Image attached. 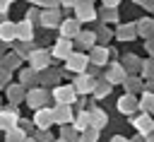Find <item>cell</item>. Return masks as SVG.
I'll return each mask as SVG.
<instances>
[{"label":"cell","mask_w":154,"mask_h":142,"mask_svg":"<svg viewBox=\"0 0 154 142\" xmlns=\"http://www.w3.org/2000/svg\"><path fill=\"white\" fill-rule=\"evenodd\" d=\"M147 142H154V130H152V132L147 135Z\"/></svg>","instance_id":"49"},{"label":"cell","mask_w":154,"mask_h":142,"mask_svg":"<svg viewBox=\"0 0 154 142\" xmlns=\"http://www.w3.org/2000/svg\"><path fill=\"white\" fill-rule=\"evenodd\" d=\"M118 2H120V0H103L106 7H118Z\"/></svg>","instance_id":"44"},{"label":"cell","mask_w":154,"mask_h":142,"mask_svg":"<svg viewBox=\"0 0 154 142\" xmlns=\"http://www.w3.org/2000/svg\"><path fill=\"white\" fill-rule=\"evenodd\" d=\"M72 46H75V43H72V39H65V36H60V39L55 41V46H53L51 55H53V58H60V60H67V58H70V53L75 51Z\"/></svg>","instance_id":"3"},{"label":"cell","mask_w":154,"mask_h":142,"mask_svg":"<svg viewBox=\"0 0 154 142\" xmlns=\"http://www.w3.org/2000/svg\"><path fill=\"white\" fill-rule=\"evenodd\" d=\"M58 22H60V10H58V7H46V10L41 12V26L53 29Z\"/></svg>","instance_id":"14"},{"label":"cell","mask_w":154,"mask_h":142,"mask_svg":"<svg viewBox=\"0 0 154 142\" xmlns=\"http://www.w3.org/2000/svg\"><path fill=\"white\" fill-rule=\"evenodd\" d=\"M142 75H144L147 79H154V60L142 63Z\"/></svg>","instance_id":"34"},{"label":"cell","mask_w":154,"mask_h":142,"mask_svg":"<svg viewBox=\"0 0 154 142\" xmlns=\"http://www.w3.org/2000/svg\"><path fill=\"white\" fill-rule=\"evenodd\" d=\"M101 17H103L106 22H111V19H116V12H113V7H106V12H103Z\"/></svg>","instance_id":"41"},{"label":"cell","mask_w":154,"mask_h":142,"mask_svg":"<svg viewBox=\"0 0 154 142\" xmlns=\"http://www.w3.org/2000/svg\"><path fill=\"white\" fill-rule=\"evenodd\" d=\"M106 60H108V48H103V46H94L91 53H89V63H94L96 67H101V65H106Z\"/></svg>","instance_id":"18"},{"label":"cell","mask_w":154,"mask_h":142,"mask_svg":"<svg viewBox=\"0 0 154 142\" xmlns=\"http://www.w3.org/2000/svg\"><path fill=\"white\" fill-rule=\"evenodd\" d=\"M75 12H77V19H79V22H91V19H96V10L91 7L89 0H79V2L75 5Z\"/></svg>","instance_id":"9"},{"label":"cell","mask_w":154,"mask_h":142,"mask_svg":"<svg viewBox=\"0 0 154 142\" xmlns=\"http://www.w3.org/2000/svg\"><path fill=\"white\" fill-rule=\"evenodd\" d=\"M147 91H154V79H149V82H147Z\"/></svg>","instance_id":"48"},{"label":"cell","mask_w":154,"mask_h":142,"mask_svg":"<svg viewBox=\"0 0 154 142\" xmlns=\"http://www.w3.org/2000/svg\"><path fill=\"white\" fill-rule=\"evenodd\" d=\"M17 39H19V41H31V39H34V22L22 19V22L17 24Z\"/></svg>","instance_id":"17"},{"label":"cell","mask_w":154,"mask_h":142,"mask_svg":"<svg viewBox=\"0 0 154 142\" xmlns=\"http://www.w3.org/2000/svg\"><path fill=\"white\" fill-rule=\"evenodd\" d=\"M65 65H67V70L70 72H84V67L89 65V55H84V53H70V58L65 60Z\"/></svg>","instance_id":"6"},{"label":"cell","mask_w":154,"mask_h":142,"mask_svg":"<svg viewBox=\"0 0 154 142\" xmlns=\"http://www.w3.org/2000/svg\"><path fill=\"white\" fill-rule=\"evenodd\" d=\"M94 87H96V79H94L91 75H87V72H77V79H75V89H77V94H89V91H94Z\"/></svg>","instance_id":"8"},{"label":"cell","mask_w":154,"mask_h":142,"mask_svg":"<svg viewBox=\"0 0 154 142\" xmlns=\"http://www.w3.org/2000/svg\"><path fill=\"white\" fill-rule=\"evenodd\" d=\"M14 39H17V24L2 19V22H0V41L10 43V41H14Z\"/></svg>","instance_id":"16"},{"label":"cell","mask_w":154,"mask_h":142,"mask_svg":"<svg viewBox=\"0 0 154 142\" xmlns=\"http://www.w3.org/2000/svg\"><path fill=\"white\" fill-rule=\"evenodd\" d=\"M130 142H147V140H142V137H132Z\"/></svg>","instance_id":"50"},{"label":"cell","mask_w":154,"mask_h":142,"mask_svg":"<svg viewBox=\"0 0 154 142\" xmlns=\"http://www.w3.org/2000/svg\"><path fill=\"white\" fill-rule=\"evenodd\" d=\"M72 118H75V116H72L70 103H58V106L53 108V120H55L58 125H67Z\"/></svg>","instance_id":"12"},{"label":"cell","mask_w":154,"mask_h":142,"mask_svg":"<svg viewBox=\"0 0 154 142\" xmlns=\"http://www.w3.org/2000/svg\"><path fill=\"white\" fill-rule=\"evenodd\" d=\"M79 31H82V29H79V19H77V17L60 22V36H65V39H77Z\"/></svg>","instance_id":"13"},{"label":"cell","mask_w":154,"mask_h":142,"mask_svg":"<svg viewBox=\"0 0 154 142\" xmlns=\"http://www.w3.org/2000/svg\"><path fill=\"white\" fill-rule=\"evenodd\" d=\"M53 123H55V120H53V108L41 106V108H36V111H34V125H36V128L48 130Z\"/></svg>","instance_id":"4"},{"label":"cell","mask_w":154,"mask_h":142,"mask_svg":"<svg viewBox=\"0 0 154 142\" xmlns=\"http://www.w3.org/2000/svg\"><path fill=\"white\" fill-rule=\"evenodd\" d=\"M41 72H43V70H41ZM38 79H41V84H51V82H58V75H55L53 70H48V67H46V72H43Z\"/></svg>","instance_id":"33"},{"label":"cell","mask_w":154,"mask_h":142,"mask_svg":"<svg viewBox=\"0 0 154 142\" xmlns=\"http://www.w3.org/2000/svg\"><path fill=\"white\" fill-rule=\"evenodd\" d=\"M2 55H5V51H2V48H0V60H2Z\"/></svg>","instance_id":"52"},{"label":"cell","mask_w":154,"mask_h":142,"mask_svg":"<svg viewBox=\"0 0 154 142\" xmlns=\"http://www.w3.org/2000/svg\"><path fill=\"white\" fill-rule=\"evenodd\" d=\"M19 123V111L17 106H7V108H0V130H10Z\"/></svg>","instance_id":"2"},{"label":"cell","mask_w":154,"mask_h":142,"mask_svg":"<svg viewBox=\"0 0 154 142\" xmlns=\"http://www.w3.org/2000/svg\"><path fill=\"white\" fill-rule=\"evenodd\" d=\"M26 140V130L17 123L14 128H10V130H5V142H24Z\"/></svg>","instance_id":"20"},{"label":"cell","mask_w":154,"mask_h":142,"mask_svg":"<svg viewBox=\"0 0 154 142\" xmlns=\"http://www.w3.org/2000/svg\"><path fill=\"white\" fill-rule=\"evenodd\" d=\"M46 101H48V91L43 89V87H34L29 94H26V103L36 111V108H41V106H46Z\"/></svg>","instance_id":"7"},{"label":"cell","mask_w":154,"mask_h":142,"mask_svg":"<svg viewBox=\"0 0 154 142\" xmlns=\"http://www.w3.org/2000/svg\"><path fill=\"white\" fill-rule=\"evenodd\" d=\"M53 99H55V103H75V101H77V89H75V84H55Z\"/></svg>","instance_id":"1"},{"label":"cell","mask_w":154,"mask_h":142,"mask_svg":"<svg viewBox=\"0 0 154 142\" xmlns=\"http://www.w3.org/2000/svg\"><path fill=\"white\" fill-rule=\"evenodd\" d=\"M36 140H38V142H53V137H51L48 130H41V132L36 135Z\"/></svg>","instance_id":"38"},{"label":"cell","mask_w":154,"mask_h":142,"mask_svg":"<svg viewBox=\"0 0 154 142\" xmlns=\"http://www.w3.org/2000/svg\"><path fill=\"white\" fill-rule=\"evenodd\" d=\"M94 41H96V31H79L77 34V43L82 48H94Z\"/></svg>","instance_id":"22"},{"label":"cell","mask_w":154,"mask_h":142,"mask_svg":"<svg viewBox=\"0 0 154 142\" xmlns=\"http://www.w3.org/2000/svg\"><path fill=\"white\" fill-rule=\"evenodd\" d=\"M55 142H67V140H63V137H60V140H55Z\"/></svg>","instance_id":"54"},{"label":"cell","mask_w":154,"mask_h":142,"mask_svg":"<svg viewBox=\"0 0 154 142\" xmlns=\"http://www.w3.org/2000/svg\"><path fill=\"white\" fill-rule=\"evenodd\" d=\"M106 123H108V116H106V113H103L101 108H91V125L101 130V128H103Z\"/></svg>","instance_id":"25"},{"label":"cell","mask_w":154,"mask_h":142,"mask_svg":"<svg viewBox=\"0 0 154 142\" xmlns=\"http://www.w3.org/2000/svg\"><path fill=\"white\" fill-rule=\"evenodd\" d=\"M41 7H60V0H41Z\"/></svg>","instance_id":"40"},{"label":"cell","mask_w":154,"mask_h":142,"mask_svg":"<svg viewBox=\"0 0 154 142\" xmlns=\"http://www.w3.org/2000/svg\"><path fill=\"white\" fill-rule=\"evenodd\" d=\"M24 142H38V140H36V137H26Z\"/></svg>","instance_id":"51"},{"label":"cell","mask_w":154,"mask_h":142,"mask_svg":"<svg viewBox=\"0 0 154 142\" xmlns=\"http://www.w3.org/2000/svg\"><path fill=\"white\" fill-rule=\"evenodd\" d=\"M36 79H38V77H36V70H34V67L24 70V72H22V77H19V82H22V84H26V87H29V84H34Z\"/></svg>","instance_id":"32"},{"label":"cell","mask_w":154,"mask_h":142,"mask_svg":"<svg viewBox=\"0 0 154 142\" xmlns=\"http://www.w3.org/2000/svg\"><path fill=\"white\" fill-rule=\"evenodd\" d=\"M108 91H111V82H108V79L96 82V87H94V96H96V99H103Z\"/></svg>","instance_id":"29"},{"label":"cell","mask_w":154,"mask_h":142,"mask_svg":"<svg viewBox=\"0 0 154 142\" xmlns=\"http://www.w3.org/2000/svg\"><path fill=\"white\" fill-rule=\"evenodd\" d=\"M140 108L147 113H154V91H144V96L140 99Z\"/></svg>","instance_id":"27"},{"label":"cell","mask_w":154,"mask_h":142,"mask_svg":"<svg viewBox=\"0 0 154 142\" xmlns=\"http://www.w3.org/2000/svg\"><path fill=\"white\" fill-rule=\"evenodd\" d=\"M10 2H12V0H0V12H7V7H10Z\"/></svg>","instance_id":"43"},{"label":"cell","mask_w":154,"mask_h":142,"mask_svg":"<svg viewBox=\"0 0 154 142\" xmlns=\"http://www.w3.org/2000/svg\"><path fill=\"white\" fill-rule=\"evenodd\" d=\"M147 53H149V55H154V36H149V39H147Z\"/></svg>","instance_id":"42"},{"label":"cell","mask_w":154,"mask_h":142,"mask_svg":"<svg viewBox=\"0 0 154 142\" xmlns=\"http://www.w3.org/2000/svg\"><path fill=\"white\" fill-rule=\"evenodd\" d=\"M132 128L140 132V135H149L152 130H154V118L149 116V113H144V116H137V118H132Z\"/></svg>","instance_id":"10"},{"label":"cell","mask_w":154,"mask_h":142,"mask_svg":"<svg viewBox=\"0 0 154 142\" xmlns=\"http://www.w3.org/2000/svg\"><path fill=\"white\" fill-rule=\"evenodd\" d=\"M82 142H96L99 140V128H94V125H89L87 130H82V137H79Z\"/></svg>","instance_id":"30"},{"label":"cell","mask_w":154,"mask_h":142,"mask_svg":"<svg viewBox=\"0 0 154 142\" xmlns=\"http://www.w3.org/2000/svg\"><path fill=\"white\" fill-rule=\"evenodd\" d=\"M29 63H31V67L36 70V72H41V70H46L48 67V63H51V53L48 51H43V48H34L31 51V55H29Z\"/></svg>","instance_id":"5"},{"label":"cell","mask_w":154,"mask_h":142,"mask_svg":"<svg viewBox=\"0 0 154 142\" xmlns=\"http://www.w3.org/2000/svg\"><path fill=\"white\" fill-rule=\"evenodd\" d=\"M10 72H12V70H7V67L0 65V87H5V84L10 82Z\"/></svg>","instance_id":"36"},{"label":"cell","mask_w":154,"mask_h":142,"mask_svg":"<svg viewBox=\"0 0 154 142\" xmlns=\"http://www.w3.org/2000/svg\"><path fill=\"white\" fill-rule=\"evenodd\" d=\"M111 142H130V140H125V137H120V135H116V137H111Z\"/></svg>","instance_id":"45"},{"label":"cell","mask_w":154,"mask_h":142,"mask_svg":"<svg viewBox=\"0 0 154 142\" xmlns=\"http://www.w3.org/2000/svg\"><path fill=\"white\" fill-rule=\"evenodd\" d=\"M0 65H2V67H7V70H17V67L22 65V55H19V53H10V55H2Z\"/></svg>","instance_id":"23"},{"label":"cell","mask_w":154,"mask_h":142,"mask_svg":"<svg viewBox=\"0 0 154 142\" xmlns=\"http://www.w3.org/2000/svg\"><path fill=\"white\" fill-rule=\"evenodd\" d=\"M72 123H75V128L82 132V130H87L89 125H91V111L87 113V111H82V113H77L75 118H72Z\"/></svg>","instance_id":"21"},{"label":"cell","mask_w":154,"mask_h":142,"mask_svg":"<svg viewBox=\"0 0 154 142\" xmlns=\"http://www.w3.org/2000/svg\"><path fill=\"white\" fill-rule=\"evenodd\" d=\"M96 39H101V41H108V39H111V31H108L106 26H101V29H99V34H96Z\"/></svg>","instance_id":"39"},{"label":"cell","mask_w":154,"mask_h":142,"mask_svg":"<svg viewBox=\"0 0 154 142\" xmlns=\"http://www.w3.org/2000/svg\"><path fill=\"white\" fill-rule=\"evenodd\" d=\"M77 2H79V0H60V5H72V7H75Z\"/></svg>","instance_id":"46"},{"label":"cell","mask_w":154,"mask_h":142,"mask_svg":"<svg viewBox=\"0 0 154 142\" xmlns=\"http://www.w3.org/2000/svg\"><path fill=\"white\" fill-rule=\"evenodd\" d=\"M26 19L34 22V24H36V22L41 24V12H38V10H29V12H26Z\"/></svg>","instance_id":"37"},{"label":"cell","mask_w":154,"mask_h":142,"mask_svg":"<svg viewBox=\"0 0 154 142\" xmlns=\"http://www.w3.org/2000/svg\"><path fill=\"white\" fill-rule=\"evenodd\" d=\"M89 2H94V0H89Z\"/></svg>","instance_id":"55"},{"label":"cell","mask_w":154,"mask_h":142,"mask_svg":"<svg viewBox=\"0 0 154 142\" xmlns=\"http://www.w3.org/2000/svg\"><path fill=\"white\" fill-rule=\"evenodd\" d=\"M29 2H36V5H38V2H41V0H29Z\"/></svg>","instance_id":"53"},{"label":"cell","mask_w":154,"mask_h":142,"mask_svg":"<svg viewBox=\"0 0 154 142\" xmlns=\"http://www.w3.org/2000/svg\"><path fill=\"white\" fill-rule=\"evenodd\" d=\"M63 140H67V142H77V128L70 130L67 125H63Z\"/></svg>","instance_id":"35"},{"label":"cell","mask_w":154,"mask_h":142,"mask_svg":"<svg viewBox=\"0 0 154 142\" xmlns=\"http://www.w3.org/2000/svg\"><path fill=\"white\" fill-rule=\"evenodd\" d=\"M125 89H128V94H137V91H142V82L135 77H125Z\"/></svg>","instance_id":"31"},{"label":"cell","mask_w":154,"mask_h":142,"mask_svg":"<svg viewBox=\"0 0 154 142\" xmlns=\"http://www.w3.org/2000/svg\"><path fill=\"white\" fill-rule=\"evenodd\" d=\"M135 34H137V26H135V24H125V26H120V29L116 31V36H118L120 41H130V39H135Z\"/></svg>","instance_id":"24"},{"label":"cell","mask_w":154,"mask_h":142,"mask_svg":"<svg viewBox=\"0 0 154 142\" xmlns=\"http://www.w3.org/2000/svg\"><path fill=\"white\" fill-rule=\"evenodd\" d=\"M24 87H26V84H22V82H19V84H10V87H7V99H10V103H14V106H17L19 101H24V99H26Z\"/></svg>","instance_id":"19"},{"label":"cell","mask_w":154,"mask_h":142,"mask_svg":"<svg viewBox=\"0 0 154 142\" xmlns=\"http://www.w3.org/2000/svg\"><path fill=\"white\" fill-rule=\"evenodd\" d=\"M137 108H140V101L135 99V94H123V96L118 99V111H120V113L130 116V113H135Z\"/></svg>","instance_id":"11"},{"label":"cell","mask_w":154,"mask_h":142,"mask_svg":"<svg viewBox=\"0 0 154 142\" xmlns=\"http://www.w3.org/2000/svg\"><path fill=\"white\" fill-rule=\"evenodd\" d=\"M137 34H142L144 39L154 36V19H142V22L137 24Z\"/></svg>","instance_id":"26"},{"label":"cell","mask_w":154,"mask_h":142,"mask_svg":"<svg viewBox=\"0 0 154 142\" xmlns=\"http://www.w3.org/2000/svg\"><path fill=\"white\" fill-rule=\"evenodd\" d=\"M123 67L130 70V72H132V70H140V67H142V60L135 58V55H125V58H123Z\"/></svg>","instance_id":"28"},{"label":"cell","mask_w":154,"mask_h":142,"mask_svg":"<svg viewBox=\"0 0 154 142\" xmlns=\"http://www.w3.org/2000/svg\"><path fill=\"white\" fill-rule=\"evenodd\" d=\"M125 77H128V70L123 67V65H111L108 67V72H106V79L111 82V84H120V82H125Z\"/></svg>","instance_id":"15"},{"label":"cell","mask_w":154,"mask_h":142,"mask_svg":"<svg viewBox=\"0 0 154 142\" xmlns=\"http://www.w3.org/2000/svg\"><path fill=\"white\" fill-rule=\"evenodd\" d=\"M137 2H142V5H147V7H154V0H137Z\"/></svg>","instance_id":"47"}]
</instances>
